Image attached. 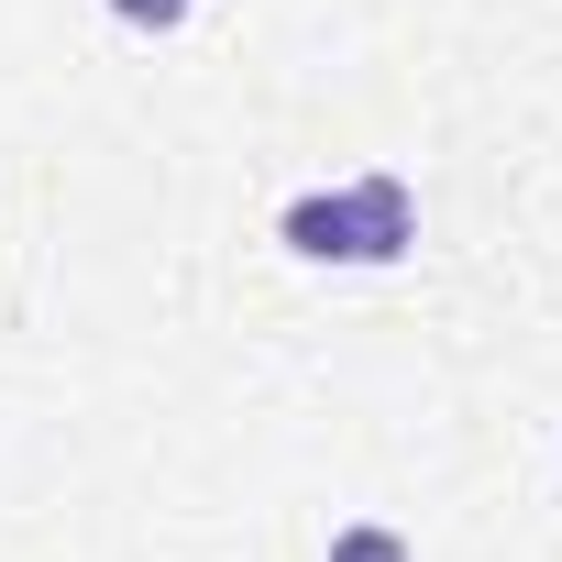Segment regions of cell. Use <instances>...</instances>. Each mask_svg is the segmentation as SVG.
<instances>
[{"label":"cell","mask_w":562,"mask_h":562,"mask_svg":"<svg viewBox=\"0 0 562 562\" xmlns=\"http://www.w3.org/2000/svg\"><path fill=\"white\" fill-rule=\"evenodd\" d=\"M331 562H419V551H408V529H386V518H342V529H331Z\"/></svg>","instance_id":"7a4b0ae2"},{"label":"cell","mask_w":562,"mask_h":562,"mask_svg":"<svg viewBox=\"0 0 562 562\" xmlns=\"http://www.w3.org/2000/svg\"><path fill=\"white\" fill-rule=\"evenodd\" d=\"M111 23H133V34H177L188 0H111Z\"/></svg>","instance_id":"3957f363"},{"label":"cell","mask_w":562,"mask_h":562,"mask_svg":"<svg viewBox=\"0 0 562 562\" xmlns=\"http://www.w3.org/2000/svg\"><path fill=\"white\" fill-rule=\"evenodd\" d=\"M276 243L310 254V265H397V254L419 243V199H408V177L375 166V177H353V188H310V199H288Z\"/></svg>","instance_id":"6da1fadb"}]
</instances>
